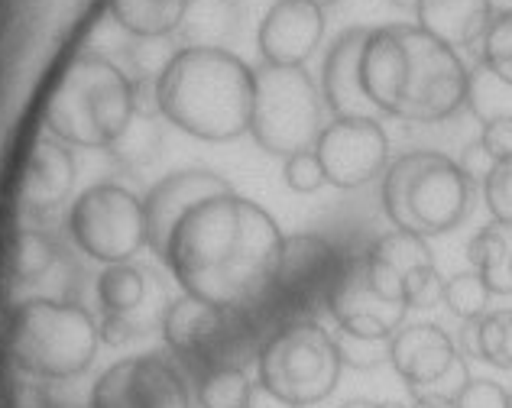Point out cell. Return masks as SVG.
Here are the masks:
<instances>
[{"label": "cell", "mask_w": 512, "mask_h": 408, "mask_svg": "<svg viewBox=\"0 0 512 408\" xmlns=\"http://www.w3.org/2000/svg\"><path fill=\"white\" fill-rule=\"evenodd\" d=\"M195 399L201 408H247L250 402V376L237 366H221V370H208L195 376Z\"/></svg>", "instance_id": "cell-26"}, {"label": "cell", "mask_w": 512, "mask_h": 408, "mask_svg": "<svg viewBox=\"0 0 512 408\" xmlns=\"http://www.w3.org/2000/svg\"><path fill=\"white\" fill-rule=\"evenodd\" d=\"M334 340H338L341 363L350 366V370H376L380 363H389V340H370L354 334H341Z\"/></svg>", "instance_id": "cell-31"}, {"label": "cell", "mask_w": 512, "mask_h": 408, "mask_svg": "<svg viewBox=\"0 0 512 408\" xmlns=\"http://www.w3.org/2000/svg\"><path fill=\"white\" fill-rule=\"evenodd\" d=\"M509 408H512V389H509Z\"/></svg>", "instance_id": "cell-43"}, {"label": "cell", "mask_w": 512, "mask_h": 408, "mask_svg": "<svg viewBox=\"0 0 512 408\" xmlns=\"http://www.w3.org/2000/svg\"><path fill=\"white\" fill-rule=\"evenodd\" d=\"M454 402L457 408H509V389L493 379H467Z\"/></svg>", "instance_id": "cell-34"}, {"label": "cell", "mask_w": 512, "mask_h": 408, "mask_svg": "<svg viewBox=\"0 0 512 408\" xmlns=\"http://www.w3.org/2000/svg\"><path fill=\"white\" fill-rule=\"evenodd\" d=\"M341 353L321 321H295L266 340L256 357V383L295 408L325 402L341 379Z\"/></svg>", "instance_id": "cell-8"}, {"label": "cell", "mask_w": 512, "mask_h": 408, "mask_svg": "<svg viewBox=\"0 0 512 408\" xmlns=\"http://www.w3.org/2000/svg\"><path fill=\"white\" fill-rule=\"evenodd\" d=\"M159 140H163L159 124H156L153 117L140 114V107H137V114H133L130 127L120 133V140L111 146V156L117 162H124V166H146V162L156 156Z\"/></svg>", "instance_id": "cell-30"}, {"label": "cell", "mask_w": 512, "mask_h": 408, "mask_svg": "<svg viewBox=\"0 0 512 408\" xmlns=\"http://www.w3.org/2000/svg\"><path fill=\"white\" fill-rule=\"evenodd\" d=\"M477 185L467 179L457 159L415 149L393 159L383 172V214L396 230L415 237H441L464 224L474 208Z\"/></svg>", "instance_id": "cell-5"}, {"label": "cell", "mask_w": 512, "mask_h": 408, "mask_svg": "<svg viewBox=\"0 0 512 408\" xmlns=\"http://www.w3.org/2000/svg\"><path fill=\"white\" fill-rule=\"evenodd\" d=\"M273 337L250 308L227 311L201 298L179 295L163 311V340L195 376L221 366L247 370Z\"/></svg>", "instance_id": "cell-7"}, {"label": "cell", "mask_w": 512, "mask_h": 408, "mask_svg": "<svg viewBox=\"0 0 512 408\" xmlns=\"http://www.w3.org/2000/svg\"><path fill=\"white\" fill-rule=\"evenodd\" d=\"M130 78L104 56H78L46 104V133L65 146L111 149L137 114Z\"/></svg>", "instance_id": "cell-4"}, {"label": "cell", "mask_w": 512, "mask_h": 408, "mask_svg": "<svg viewBox=\"0 0 512 408\" xmlns=\"http://www.w3.org/2000/svg\"><path fill=\"white\" fill-rule=\"evenodd\" d=\"M338 408H376V402H370V399H347V402L338 405Z\"/></svg>", "instance_id": "cell-39"}, {"label": "cell", "mask_w": 512, "mask_h": 408, "mask_svg": "<svg viewBox=\"0 0 512 408\" xmlns=\"http://www.w3.org/2000/svg\"><path fill=\"white\" fill-rule=\"evenodd\" d=\"M253 68L221 46H188L156 78V111L175 130L205 143H227L250 133Z\"/></svg>", "instance_id": "cell-3"}, {"label": "cell", "mask_w": 512, "mask_h": 408, "mask_svg": "<svg viewBox=\"0 0 512 408\" xmlns=\"http://www.w3.org/2000/svg\"><path fill=\"white\" fill-rule=\"evenodd\" d=\"M376 408H409V405H402V402H376Z\"/></svg>", "instance_id": "cell-41"}, {"label": "cell", "mask_w": 512, "mask_h": 408, "mask_svg": "<svg viewBox=\"0 0 512 408\" xmlns=\"http://www.w3.org/2000/svg\"><path fill=\"white\" fill-rule=\"evenodd\" d=\"M146 292H150V282H146V272L133 263H120V266H107L98 279V302L104 308V315L111 318H127L130 324L133 315L143 308ZM140 328V324H137Z\"/></svg>", "instance_id": "cell-25"}, {"label": "cell", "mask_w": 512, "mask_h": 408, "mask_svg": "<svg viewBox=\"0 0 512 408\" xmlns=\"http://www.w3.org/2000/svg\"><path fill=\"white\" fill-rule=\"evenodd\" d=\"M370 26H350L331 43L321 65V101L334 117H373L376 107L363 88V49Z\"/></svg>", "instance_id": "cell-19"}, {"label": "cell", "mask_w": 512, "mask_h": 408, "mask_svg": "<svg viewBox=\"0 0 512 408\" xmlns=\"http://www.w3.org/2000/svg\"><path fill=\"white\" fill-rule=\"evenodd\" d=\"M347 250L334 247L321 234H292L282 240L276 276L266 295L250 311L269 334L295 321H318L325 311L331 282L338 276Z\"/></svg>", "instance_id": "cell-10"}, {"label": "cell", "mask_w": 512, "mask_h": 408, "mask_svg": "<svg viewBox=\"0 0 512 408\" xmlns=\"http://www.w3.org/2000/svg\"><path fill=\"white\" fill-rule=\"evenodd\" d=\"M69 230L78 250L104 266L130 263L143 247H150L143 198L114 182L91 185L75 198Z\"/></svg>", "instance_id": "cell-11"}, {"label": "cell", "mask_w": 512, "mask_h": 408, "mask_svg": "<svg viewBox=\"0 0 512 408\" xmlns=\"http://www.w3.org/2000/svg\"><path fill=\"white\" fill-rule=\"evenodd\" d=\"M493 20V0H415V26L451 49L480 46Z\"/></svg>", "instance_id": "cell-20"}, {"label": "cell", "mask_w": 512, "mask_h": 408, "mask_svg": "<svg viewBox=\"0 0 512 408\" xmlns=\"http://www.w3.org/2000/svg\"><path fill=\"white\" fill-rule=\"evenodd\" d=\"M389 366L412 392H441L451 399L470 379L457 340L431 321L402 324L389 340Z\"/></svg>", "instance_id": "cell-13"}, {"label": "cell", "mask_w": 512, "mask_h": 408, "mask_svg": "<svg viewBox=\"0 0 512 408\" xmlns=\"http://www.w3.org/2000/svg\"><path fill=\"white\" fill-rule=\"evenodd\" d=\"M480 143L483 149L496 159H512V117H493V120H483V133H480Z\"/></svg>", "instance_id": "cell-35"}, {"label": "cell", "mask_w": 512, "mask_h": 408, "mask_svg": "<svg viewBox=\"0 0 512 408\" xmlns=\"http://www.w3.org/2000/svg\"><path fill=\"white\" fill-rule=\"evenodd\" d=\"M480 65L500 81L512 85V10L493 13V20L477 46Z\"/></svg>", "instance_id": "cell-29"}, {"label": "cell", "mask_w": 512, "mask_h": 408, "mask_svg": "<svg viewBox=\"0 0 512 408\" xmlns=\"http://www.w3.org/2000/svg\"><path fill=\"white\" fill-rule=\"evenodd\" d=\"M409 408H457V402L441 392H415V402Z\"/></svg>", "instance_id": "cell-38"}, {"label": "cell", "mask_w": 512, "mask_h": 408, "mask_svg": "<svg viewBox=\"0 0 512 408\" xmlns=\"http://www.w3.org/2000/svg\"><path fill=\"white\" fill-rule=\"evenodd\" d=\"M457 166L464 169V175L474 185H483L487 182V175L493 172V166H496V159L487 153V149H483V143L477 140V143H470L467 149H464V156L457 159Z\"/></svg>", "instance_id": "cell-36"}, {"label": "cell", "mask_w": 512, "mask_h": 408, "mask_svg": "<svg viewBox=\"0 0 512 408\" xmlns=\"http://www.w3.org/2000/svg\"><path fill=\"white\" fill-rule=\"evenodd\" d=\"M363 88L376 114L438 124L467 104L470 72L457 49L428 36L415 23L370 30L363 49Z\"/></svg>", "instance_id": "cell-2"}, {"label": "cell", "mask_w": 512, "mask_h": 408, "mask_svg": "<svg viewBox=\"0 0 512 408\" xmlns=\"http://www.w3.org/2000/svg\"><path fill=\"white\" fill-rule=\"evenodd\" d=\"M441 302L454 318L474 321V318L487 315V311H490L493 292H490V285L483 282V276L477 269H467V272H457V276H451V279H444Z\"/></svg>", "instance_id": "cell-27"}, {"label": "cell", "mask_w": 512, "mask_h": 408, "mask_svg": "<svg viewBox=\"0 0 512 408\" xmlns=\"http://www.w3.org/2000/svg\"><path fill=\"white\" fill-rule=\"evenodd\" d=\"M483 201H487L493 221L512 224V159H503L493 166L487 182H483Z\"/></svg>", "instance_id": "cell-33"}, {"label": "cell", "mask_w": 512, "mask_h": 408, "mask_svg": "<svg viewBox=\"0 0 512 408\" xmlns=\"http://www.w3.org/2000/svg\"><path fill=\"white\" fill-rule=\"evenodd\" d=\"M325 36V10L308 0H276L263 13L256 46H260L263 65L305 68L315 56Z\"/></svg>", "instance_id": "cell-18"}, {"label": "cell", "mask_w": 512, "mask_h": 408, "mask_svg": "<svg viewBox=\"0 0 512 408\" xmlns=\"http://www.w3.org/2000/svg\"><path fill=\"white\" fill-rule=\"evenodd\" d=\"M399 4H412L415 7V0H399Z\"/></svg>", "instance_id": "cell-42"}, {"label": "cell", "mask_w": 512, "mask_h": 408, "mask_svg": "<svg viewBox=\"0 0 512 408\" xmlns=\"http://www.w3.org/2000/svg\"><path fill=\"white\" fill-rule=\"evenodd\" d=\"M282 179H286V185L295 195H315L321 192V185H328L315 149H305V153H295L282 162Z\"/></svg>", "instance_id": "cell-32"}, {"label": "cell", "mask_w": 512, "mask_h": 408, "mask_svg": "<svg viewBox=\"0 0 512 408\" xmlns=\"http://www.w3.org/2000/svg\"><path fill=\"white\" fill-rule=\"evenodd\" d=\"M56 243H52L43 230H20L17 240H13V253H10V272L17 282H33L39 276H46L56 263Z\"/></svg>", "instance_id": "cell-28"}, {"label": "cell", "mask_w": 512, "mask_h": 408, "mask_svg": "<svg viewBox=\"0 0 512 408\" xmlns=\"http://www.w3.org/2000/svg\"><path fill=\"white\" fill-rule=\"evenodd\" d=\"M88 408H192V396L182 373L166 357L140 353L98 376Z\"/></svg>", "instance_id": "cell-16"}, {"label": "cell", "mask_w": 512, "mask_h": 408, "mask_svg": "<svg viewBox=\"0 0 512 408\" xmlns=\"http://www.w3.org/2000/svg\"><path fill=\"white\" fill-rule=\"evenodd\" d=\"M188 0H111V17L137 39H163L182 26Z\"/></svg>", "instance_id": "cell-24"}, {"label": "cell", "mask_w": 512, "mask_h": 408, "mask_svg": "<svg viewBox=\"0 0 512 408\" xmlns=\"http://www.w3.org/2000/svg\"><path fill=\"white\" fill-rule=\"evenodd\" d=\"M470 269H477L493 295H512V224L490 221L467 243Z\"/></svg>", "instance_id": "cell-23"}, {"label": "cell", "mask_w": 512, "mask_h": 408, "mask_svg": "<svg viewBox=\"0 0 512 408\" xmlns=\"http://www.w3.org/2000/svg\"><path fill=\"white\" fill-rule=\"evenodd\" d=\"M75 185V156L56 136H43L26 162L23 175V204L30 211H52L72 195Z\"/></svg>", "instance_id": "cell-21"}, {"label": "cell", "mask_w": 512, "mask_h": 408, "mask_svg": "<svg viewBox=\"0 0 512 408\" xmlns=\"http://www.w3.org/2000/svg\"><path fill=\"white\" fill-rule=\"evenodd\" d=\"M247 408H295V405H289V402H282L279 396H273L266 386H260V383H253V389H250V402H247Z\"/></svg>", "instance_id": "cell-37"}, {"label": "cell", "mask_w": 512, "mask_h": 408, "mask_svg": "<svg viewBox=\"0 0 512 408\" xmlns=\"http://www.w3.org/2000/svg\"><path fill=\"white\" fill-rule=\"evenodd\" d=\"M227 192H234L231 182L208 169H182V172L166 175L163 182H156L150 188V195L143 198L150 250L163 260L175 227H179L201 201H208L214 195H227Z\"/></svg>", "instance_id": "cell-17"}, {"label": "cell", "mask_w": 512, "mask_h": 408, "mask_svg": "<svg viewBox=\"0 0 512 408\" xmlns=\"http://www.w3.org/2000/svg\"><path fill=\"white\" fill-rule=\"evenodd\" d=\"M325 130V101L321 88L305 68L263 65L253 81L250 136L269 156L289 159L305 149Z\"/></svg>", "instance_id": "cell-9"}, {"label": "cell", "mask_w": 512, "mask_h": 408, "mask_svg": "<svg viewBox=\"0 0 512 408\" xmlns=\"http://www.w3.org/2000/svg\"><path fill=\"white\" fill-rule=\"evenodd\" d=\"M325 311L334 318L341 334L370 337V340H393V334L406 321V305L386 298L370 282L367 256L347 253L338 269V276L331 282Z\"/></svg>", "instance_id": "cell-15"}, {"label": "cell", "mask_w": 512, "mask_h": 408, "mask_svg": "<svg viewBox=\"0 0 512 408\" xmlns=\"http://www.w3.org/2000/svg\"><path fill=\"white\" fill-rule=\"evenodd\" d=\"M457 350L464 360L490 363L496 370H512V308H496L474 321H464Z\"/></svg>", "instance_id": "cell-22"}, {"label": "cell", "mask_w": 512, "mask_h": 408, "mask_svg": "<svg viewBox=\"0 0 512 408\" xmlns=\"http://www.w3.org/2000/svg\"><path fill=\"white\" fill-rule=\"evenodd\" d=\"M308 4H315V7H321V10H328V7H334V4H341V0H308Z\"/></svg>", "instance_id": "cell-40"}, {"label": "cell", "mask_w": 512, "mask_h": 408, "mask_svg": "<svg viewBox=\"0 0 512 408\" xmlns=\"http://www.w3.org/2000/svg\"><path fill=\"white\" fill-rule=\"evenodd\" d=\"M315 156L328 185L354 192L386 172L389 136L376 117H334L315 140Z\"/></svg>", "instance_id": "cell-14"}, {"label": "cell", "mask_w": 512, "mask_h": 408, "mask_svg": "<svg viewBox=\"0 0 512 408\" xmlns=\"http://www.w3.org/2000/svg\"><path fill=\"white\" fill-rule=\"evenodd\" d=\"M282 230L260 204L227 192L201 201L175 227L163 263L182 295L227 311L253 308L266 295L282 253Z\"/></svg>", "instance_id": "cell-1"}, {"label": "cell", "mask_w": 512, "mask_h": 408, "mask_svg": "<svg viewBox=\"0 0 512 408\" xmlns=\"http://www.w3.org/2000/svg\"><path fill=\"white\" fill-rule=\"evenodd\" d=\"M101 324L82 305L56 298H30L10 318V357L39 379L82 376L98 357Z\"/></svg>", "instance_id": "cell-6"}, {"label": "cell", "mask_w": 512, "mask_h": 408, "mask_svg": "<svg viewBox=\"0 0 512 408\" xmlns=\"http://www.w3.org/2000/svg\"><path fill=\"white\" fill-rule=\"evenodd\" d=\"M367 272L370 282L386 298L402 302L406 308H431L441 302V272L425 237L406 234V230H389L376 237L367 250Z\"/></svg>", "instance_id": "cell-12"}]
</instances>
